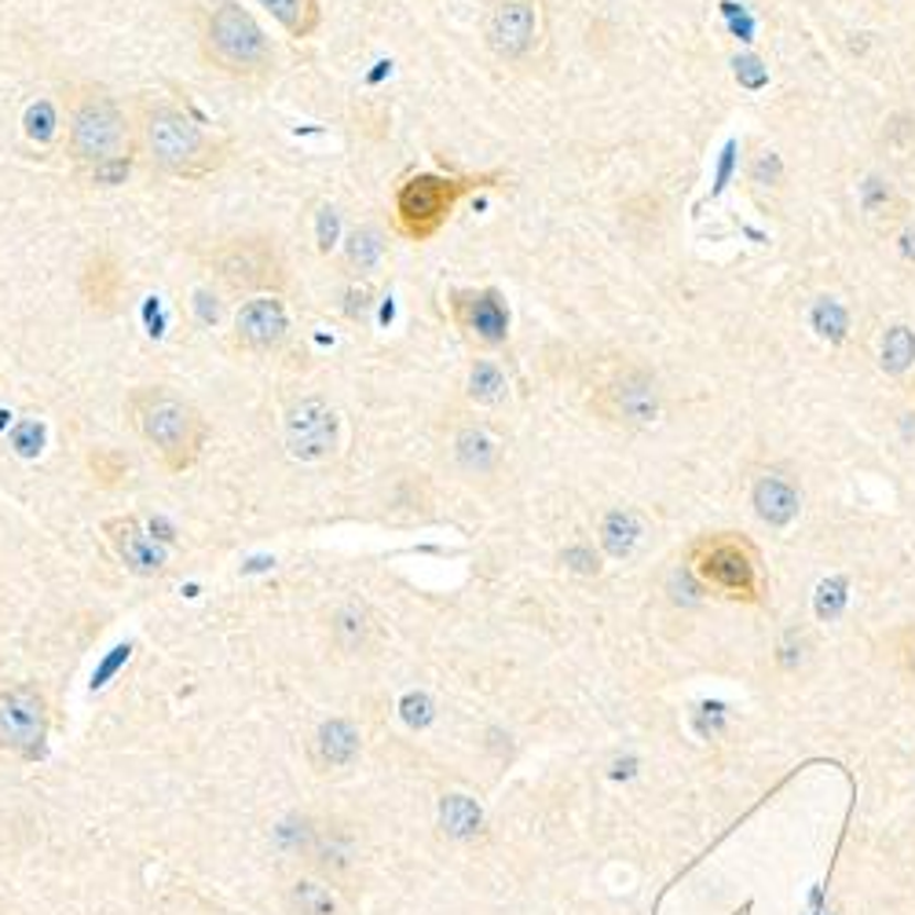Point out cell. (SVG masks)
<instances>
[{
    "label": "cell",
    "mask_w": 915,
    "mask_h": 915,
    "mask_svg": "<svg viewBox=\"0 0 915 915\" xmlns=\"http://www.w3.org/2000/svg\"><path fill=\"white\" fill-rule=\"evenodd\" d=\"M451 323L462 330L469 345L495 352L509 341V304L495 286H465L448 293Z\"/></svg>",
    "instance_id": "cell-10"
},
{
    "label": "cell",
    "mask_w": 915,
    "mask_h": 915,
    "mask_svg": "<svg viewBox=\"0 0 915 915\" xmlns=\"http://www.w3.org/2000/svg\"><path fill=\"white\" fill-rule=\"evenodd\" d=\"M399 711H403V722L410 729H426L432 722V700L426 692H410L403 703H399Z\"/></svg>",
    "instance_id": "cell-31"
},
{
    "label": "cell",
    "mask_w": 915,
    "mask_h": 915,
    "mask_svg": "<svg viewBox=\"0 0 915 915\" xmlns=\"http://www.w3.org/2000/svg\"><path fill=\"white\" fill-rule=\"evenodd\" d=\"M235 345L249 356H274L290 341V312L282 297H246L232 326Z\"/></svg>",
    "instance_id": "cell-12"
},
{
    "label": "cell",
    "mask_w": 915,
    "mask_h": 915,
    "mask_svg": "<svg viewBox=\"0 0 915 915\" xmlns=\"http://www.w3.org/2000/svg\"><path fill=\"white\" fill-rule=\"evenodd\" d=\"M465 396H469V403H476V407H502L509 399V377H506V370H502V366L495 359H487V356L473 359V366H469V377H465Z\"/></svg>",
    "instance_id": "cell-22"
},
{
    "label": "cell",
    "mask_w": 915,
    "mask_h": 915,
    "mask_svg": "<svg viewBox=\"0 0 915 915\" xmlns=\"http://www.w3.org/2000/svg\"><path fill=\"white\" fill-rule=\"evenodd\" d=\"M751 506L758 513L762 524H769V528H787V524L798 517V509H803V491H798V484L787 473L769 469V473L754 476Z\"/></svg>",
    "instance_id": "cell-17"
},
{
    "label": "cell",
    "mask_w": 915,
    "mask_h": 915,
    "mask_svg": "<svg viewBox=\"0 0 915 915\" xmlns=\"http://www.w3.org/2000/svg\"><path fill=\"white\" fill-rule=\"evenodd\" d=\"M857 209H861V220L879 235H897L901 227L912 224V198L886 169L861 173V180H857Z\"/></svg>",
    "instance_id": "cell-14"
},
{
    "label": "cell",
    "mask_w": 915,
    "mask_h": 915,
    "mask_svg": "<svg viewBox=\"0 0 915 915\" xmlns=\"http://www.w3.org/2000/svg\"><path fill=\"white\" fill-rule=\"evenodd\" d=\"M282 440L297 462H326V458H334L341 443L337 410L323 396L293 399L282 418Z\"/></svg>",
    "instance_id": "cell-11"
},
{
    "label": "cell",
    "mask_w": 915,
    "mask_h": 915,
    "mask_svg": "<svg viewBox=\"0 0 915 915\" xmlns=\"http://www.w3.org/2000/svg\"><path fill=\"white\" fill-rule=\"evenodd\" d=\"M787 180V169H784V158L769 151V147H762L758 154H751L747 162V183L754 191H781Z\"/></svg>",
    "instance_id": "cell-29"
},
{
    "label": "cell",
    "mask_w": 915,
    "mask_h": 915,
    "mask_svg": "<svg viewBox=\"0 0 915 915\" xmlns=\"http://www.w3.org/2000/svg\"><path fill=\"white\" fill-rule=\"evenodd\" d=\"M590 410L612 429H652L663 418V385L645 363L620 359L593 381Z\"/></svg>",
    "instance_id": "cell-7"
},
{
    "label": "cell",
    "mask_w": 915,
    "mask_h": 915,
    "mask_svg": "<svg viewBox=\"0 0 915 915\" xmlns=\"http://www.w3.org/2000/svg\"><path fill=\"white\" fill-rule=\"evenodd\" d=\"M564 564H568L571 571H579V575H598V571H601L598 553H593V549H586V546H571V549H564Z\"/></svg>",
    "instance_id": "cell-32"
},
{
    "label": "cell",
    "mask_w": 915,
    "mask_h": 915,
    "mask_svg": "<svg viewBox=\"0 0 915 915\" xmlns=\"http://www.w3.org/2000/svg\"><path fill=\"white\" fill-rule=\"evenodd\" d=\"M286 908H290V915H341L337 897L312 879H297L290 894H286Z\"/></svg>",
    "instance_id": "cell-28"
},
{
    "label": "cell",
    "mask_w": 915,
    "mask_h": 915,
    "mask_svg": "<svg viewBox=\"0 0 915 915\" xmlns=\"http://www.w3.org/2000/svg\"><path fill=\"white\" fill-rule=\"evenodd\" d=\"M546 41L542 0H491L484 15V44L498 63L524 66Z\"/></svg>",
    "instance_id": "cell-9"
},
{
    "label": "cell",
    "mask_w": 915,
    "mask_h": 915,
    "mask_svg": "<svg viewBox=\"0 0 915 915\" xmlns=\"http://www.w3.org/2000/svg\"><path fill=\"white\" fill-rule=\"evenodd\" d=\"M454 462L465 476H495L502 469V443L484 426H462L454 432Z\"/></svg>",
    "instance_id": "cell-18"
},
{
    "label": "cell",
    "mask_w": 915,
    "mask_h": 915,
    "mask_svg": "<svg viewBox=\"0 0 915 915\" xmlns=\"http://www.w3.org/2000/svg\"><path fill=\"white\" fill-rule=\"evenodd\" d=\"M293 41L315 37L323 26V0H257Z\"/></svg>",
    "instance_id": "cell-21"
},
{
    "label": "cell",
    "mask_w": 915,
    "mask_h": 915,
    "mask_svg": "<svg viewBox=\"0 0 915 915\" xmlns=\"http://www.w3.org/2000/svg\"><path fill=\"white\" fill-rule=\"evenodd\" d=\"M202 60L224 77L246 85H265L274 74V49L265 26L238 0H213L198 22Z\"/></svg>",
    "instance_id": "cell-4"
},
{
    "label": "cell",
    "mask_w": 915,
    "mask_h": 915,
    "mask_svg": "<svg viewBox=\"0 0 915 915\" xmlns=\"http://www.w3.org/2000/svg\"><path fill=\"white\" fill-rule=\"evenodd\" d=\"M103 531H107V539L121 564L136 571V575H154V571L165 568V546L154 542L151 531H147L136 517H114L103 524Z\"/></svg>",
    "instance_id": "cell-16"
},
{
    "label": "cell",
    "mask_w": 915,
    "mask_h": 915,
    "mask_svg": "<svg viewBox=\"0 0 915 915\" xmlns=\"http://www.w3.org/2000/svg\"><path fill=\"white\" fill-rule=\"evenodd\" d=\"M66 154L85 176L99 180L121 173L136 154V118H129L121 99L103 85H74L63 96Z\"/></svg>",
    "instance_id": "cell-2"
},
{
    "label": "cell",
    "mask_w": 915,
    "mask_h": 915,
    "mask_svg": "<svg viewBox=\"0 0 915 915\" xmlns=\"http://www.w3.org/2000/svg\"><path fill=\"white\" fill-rule=\"evenodd\" d=\"M125 265L118 260L114 249H96L88 260H85V271H82V297L88 304L92 315H114L125 301Z\"/></svg>",
    "instance_id": "cell-15"
},
{
    "label": "cell",
    "mask_w": 915,
    "mask_h": 915,
    "mask_svg": "<svg viewBox=\"0 0 915 915\" xmlns=\"http://www.w3.org/2000/svg\"><path fill=\"white\" fill-rule=\"evenodd\" d=\"M912 396H915V381H912Z\"/></svg>",
    "instance_id": "cell-35"
},
{
    "label": "cell",
    "mask_w": 915,
    "mask_h": 915,
    "mask_svg": "<svg viewBox=\"0 0 915 915\" xmlns=\"http://www.w3.org/2000/svg\"><path fill=\"white\" fill-rule=\"evenodd\" d=\"M480 824H484V814H480V806L473 798L465 795H448L440 803V828L451 835V839H473L480 831Z\"/></svg>",
    "instance_id": "cell-27"
},
{
    "label": "cell",
    "mask_w": 915,
    "mask_h": 915,
    "mask_svg": "<svg viewBox=\"0 0 915 915\" xmlns=\"http://www.w3.org/2000/svg\"><path fill=\"white\" fill-rule=\"evenodd\" d=\"M213 279L238 297H282L290 286V265L274 235L246 232L232 235L209 249Z\"/></svg>",
    "instance_id": "cell-6"
},
{
    "label": "cell",
    "mask_w": 915,
    "mask_h": 915,
    "mask_svg": "<svg viewBox=\"0 0 915 915\" xmlns=\"http://www.w3.org/2000/svg\"><path fill=\"white\" fill-rule=\"evenodd\" d=\"M839 604H842V582H824L820 598H817V615L820 620H831V615L839 612Z\"/></svg>",
    "instance_id": "cell-33"
},
{
    "label": "cell",
    "mask_w": 915,
    "mask_h": 915,
    "mask_svg": "<svg viewBox=\"0 0 915 915\" xmlns=\"http://www.w3.org/2000/svg\"><path fill=\"white\" fill-rule=\"evenodd\" d=\"M846 326H850V312L835 301V297H820L814 308V330L828 341V345H839L846 337Z\"/></svg>",
    "instance_id": "cell-30"
},
{
    "label": "cell",
    "mask_w": 915,
    "mask_h": 915,
    "mask_svg": "<svg viewBox=\"0 0 915 915\" xmlns=\"http://www.w3.org/2000/svg\"><path fill=\"white\" fill-rule=\"evenodd\" d=\"M640 535H645V524L634 509H612L604 513L601 520V546L609 557H631L634 546L640 542Z\"/></svg>",
    "instance_id": "cell-23"
},
{
    "label": "cell",
    "mask_w": 915,
    "mask_h": 915,
    "mask_svg": "<svg viewBox=\"0 0 915 915\" xmlns=\"http://www.w3.org/2000/svg\"><path fill=\"white\" fill-rule=\"evenodd\" d=\"M908 670L915 674V640H912V645H908Z\"/></svg>",
    "instance_id": "cell-34"
},
{
    "label": "cell",
    "mask_w": 915,
    "mask_h": 915,
    "mask_svg": "<svg viewBox=\"0 0 915 915\" xmlns=\"http://www.w3.org/2000/svg\"><path fill=\"white\" fill-rule=\"evenodd\" d=\"M49 732V711L33 689H8L0 692V751L37 758Z\"/></svg>",
    "instance_id": "cell-13"
},
{
    "label": "cell",
    "mask_w": 915,
    "mask_h": 915,
    "mask_svg": "<svg viewBox=\"0 0 915 915\" xmlns=\"http://www.w3.org/2000/svg\"><path fill=\"white\" fill-rule=\"evenodd\" d=\"M334 637H337L341 652H363L366 645H370L374 615L366 612V604H356V601L341 604L337 615H334Z\"/></svg>",
    "instance_id": "cell-25"
},
{
    "label": "cell",
    "mask_w": 915,
    "mask_h": 915,
    "mask_svg": "<svg viewBox=\"0 0 915 915\" xmlns=\"http://www.w3.org/2000/svg\"><path fill=\"white\" fill-rule=\"evenodd\" d=\"M689 564H692V575L707 590L722 593V598H736V601L758 598V557H754V549L740 535L732 531L703 535L692 546Z\"/></svg>",
    "instance_id": "cell-8"
},
{
    "label": "cell",
    "mask_w": 915,
    "mask_h": 915,
    "mask_svg": "<svg viewBox=\"0 0 915 915\" xmlns=\"http://www.w3.org/2000/svg\"><path fill=\"white\" fill-rule=\"evenodd\" d=\"M879 366L890 377H905L915 366V330L908 323L886 326L883 341H879Z\"/></svg>",
    "instance_id": "cell-24"
},
{
    "label": "cell",
    "mask_w": 915,
    "mask_h": 915,
    "mask_svg": "<svg viewBox=\"0 0 915 915\" xmlns=\"http://www.w3.org/2000/svg\"><path fill=\"white\" fill-rule=\"evenodd\" d=\"M125 415L165 473H187L209 443L205 415L169 385H136L125 399Z\"/></svg>",
    "instance_id": "cell-3"
},
{
    "label": "cell",
    "mask_w": 915,
    "mask_h": 915,
    "mask_svg": "<svg viewBox=\"0 0 915 915\" xmlns=\"http://www.w3.org/2000/svg\"><path fill=\"white\" fill-rule=\"evenodd\" d=\"M879 158H886V165H908L915 162V110L901 107L886 114L875 136Z\"/></svg>",
    "instance_id": "cell-19"
},
{
    "label": "cell",
    "mask_w": 915,
    "mask_h": 915,
    "mask_svg": "<svg viewBox=\"0 0 915 915\" xmlns=\"http://www.w3.org/2000/svg\"><path fill=\"white\" fill-rule=\"evenodd\" d=\"M136 151L154 173L173 180H205L220 173L227 143L173 99H143L136 110Z\"/></svg>",
    "instance_id": "cell-1"
},
{
    "label": "cell",
    "mask_w": 915,
    "mask_h": 915,
    "mask_svg": "<svg viewBox=\"0 0 915 915\" xmlns=\"http://www.w3.org/2000/svg\"><path fill=\"white\" fill-rule=\"evenodd\" d=\"M359 754V732L352 722H334L319 725L315 740H312V758L315 765H323V769H337V765H348L352 758Z\"/></svg>",
    "instance_id": "cell-20"
},
{
    "label": "cell",
    "mask_w": 915,
    "mask_h": 915,
    "mask_svg": "<svg viewBox=\"0 0 915 915\" xmlns=\"http://www.w3.org/2000/svg\"><path fill=\"white\" fill-rule=\"evenodd\" d=\"M502 173H476V176H454V173H418L407 176L396 187L392 198V224L396 232L410 243H429L440 235V227L451 220L454 205L480 187L498 183Z\"/></svg>",
    "instance_id": "cell-5"
},
{
    "label": "cell",
    "mask_w": 915,
    "mask_h": 915,
    "mask_svg": "<svg viewBox=\"0 0 915 915\" xmlns=\"http://www.w3.org/2000/svg\"><path fill=\"white\" fill-rule=\"evenodd\" d=\"M385 257V232L381 227H374V224H363L356 227V232L348 235V243H345V265L348 271H370L377 260Z\"/></svg>",
    "instance_id": "cell-26"
}]
</instances>
